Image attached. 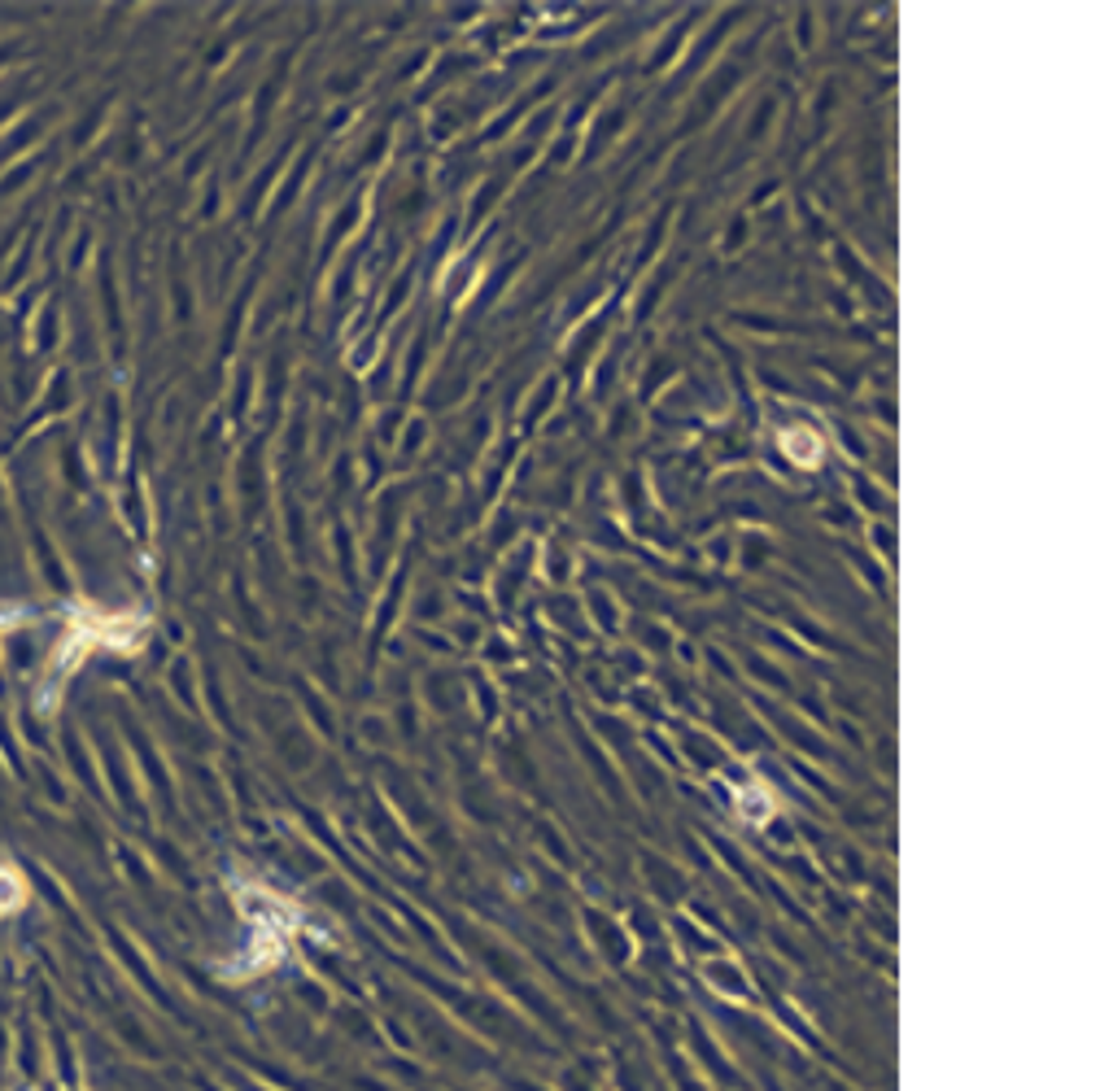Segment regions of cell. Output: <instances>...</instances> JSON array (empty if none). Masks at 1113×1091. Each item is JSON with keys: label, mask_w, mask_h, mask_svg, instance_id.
<instances>
[{"label": "cell", "mask_w": 1113, "mask_h": 1091, "mask_svg": "<svg viewBox=\"0 0 1113 1091\" xmlns=\"http://www.w3.org/2000/svg\"><path fill=\"white\" fill-rule=\"evenodd\" d=\"M26 899H31L26 877H22L13 864H0V917H9V913H18V908H26Z\"/></svg>", "instance_id": "obj_1"}, {"label": "cell", "mask_w": 1113, "mask_h": 1091, "mask_svg": "<svg viewBox=\"0 0 1113 1091\" xmlns=\"http://www.w3.org/2000/svg\"><path fill=\"white\" fill-rule=\"evenodd\" d=\"M53 1070H57V1083L66 1091H79V1057L70 1052V1044L57 1035L53 1039Z\"/></svg>", "instance_id": "obj_2"}]
</instances>
